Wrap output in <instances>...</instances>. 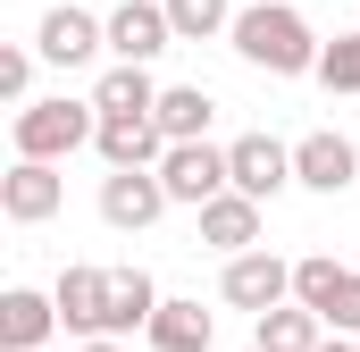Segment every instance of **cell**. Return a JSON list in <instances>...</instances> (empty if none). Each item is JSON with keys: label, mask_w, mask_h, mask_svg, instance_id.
<instances>
[{"label": "cell", "mask_w": 360, "mask_h": 352, "mask_svg": "<svg viewBox=\"0 0 360 352\" xmlns=\"http://www.w3.org/2000/svg\"><path fill=\"white\" fill-rule=\"evenodd\" d=\"M201 244H210V252H252V244H260V201L235 193V184L210 193V201H201Z\"/></svg>", "instance_id": "15"}, {"label": "cell", "mask_w": 360, "mask_h": 352, "mask_svg": "<svg viewBox=\"0 0 360 352\" xmlns=\"http://www.w3.org/2000/svg\"><path fill=\"white\" fill-rule=\"evenodd\" d=\"M34 51L51 59V68H84L92 51H109V17H84V8H42V25H34Z\"/></svg>", "instance_id": "11"}, {"label": "cell", "mask_w": 360, "mask_h": 352, "mask_svg": "<svg viewBox=\"0 0 360 352\" xmlns=\"http://www.w3.org/2000/svg\"><path fill=\"white\" fill-rule=\"evenodd\" d=\"M151 118H160V134H168V143H201V134H210V118H218V101H210L201 84H168Z\"/></svg>", "instance_id": "20"}, {"label": "cell", "mask_w": 360, "mask_h": 352, "mask_svg": "<svg viewBox=\"0 0 360 352\" xmlns=\"http://www.w3.org/2000/svg\"><path fill=\"white\" fill-rule=\"evenodd\" d=\"M59 201H68L59 160H17V168L0 176V210H8V227H42V218H59Z\"/></svg>", "instance_id": "8"}, {"label": "cell", "mask_w": 360, "mask_h": 352, "mask_svg": "<svg viewBox=\"0 0 360 352\" xmlns=\"http://www.w3.org/2000/svg\"><path fill=\"white\" fill-rule=\"evenodd\" d=\"M226 42H235V59L260 68V76H319V51H327V42L310 34L302 0H252V8H235Z\"/></svg>", "instance_id": "1"}, {"label": "cell", "mask_w": 360, "mask_h": 352, "mask_svg": "<svg viewBox=\"0 0 360 352\" xmlns=\"http://www.w3.org/2000/svg\"><path fill=\"white\" fill-rule=\"evenodd\" d=\"M218 294H226V310H276V302H293V260H276V252H226V277H218Z\"/></svg>", "instance_id": "4"}, {"label": "cell", "mask_w": 360, "mask_h": 352, "mask_svg": "<svg viewBox=\"0 0 360 352\" xmlns=\"http://www.w3.org/2000/svg\"><path fill=\"white\" fill-rule=\"evenodd\" d=\"M109 51L134 59V68H151L160 51H176V17H168V0H126V8H109Z\"/></svg>", "instance_id": "10"}, {"label": "cell", "mask_w": 360, "mask_h": 352, "mask_svg": "<svg viewBox=\"0 0 360 352\" xmlns=\"http://www.w3.org/2000/svg\"><path fill=\"white\" fill-rule=\"evenodd\" d=\"M92 151H101L109 168H160V160H168V134H160V118H101Z\"/></svg>", "instance_id": "14"}, {"label": "cell", "mask_w": 360, "mask_h": 352, "mask_svg": "<svg viewBox=\"0 0 360 352\" xmlns=\"http://www.w3.org/2000/svg\"><path fill=\"white\" fill-rule=\"evenodd\" d=\"M84 352H126V336H84Z\"/></svg>", "instance_id": "24"}, {"label": "cell", "mask_w": 360, "mask_h": 352, "mask_svg": "<svg viewBox=\"0 0 360 352\" xmlns=\"http://www.w3.org/2000/svg\"><path fill=\"white\" fill-rule=\"evenodd\" d=\"M92 109H101V118H151V109H160V84H151V68L117 59V68L92 84Z\"/></svg>", "instance_id": "18"}, {"label": "cell", "mask_w": 360, "mask_h": 352, "mask_svg": "<svg viewBox=\"0 0 360 352\" xmlns=\"http://www.w3.org/2000/svg\"><path fill=\"white\" fill-rule=\"evenodd\" d=\"M51 327H68L59 319V294H34V285H8L0 294V344L8 352H42Z\"/></svg>", "instance_id": "13"}, {"label": "cell", "mask_w": 360, "mask_h": 352, "mask_svg": "<svg viewBox=\"0 0 360 352\" xmlns=\"http://www.w3.org/2000/svg\"><path fill=\"white\" fill-rule=\"evenodd\" d=\"M101 134V109L92 101H17V160H68Z\"/></svg>", "instance_id": "2"}, {"label": "cell", "mask_w": 360, "mask_h": 352, "mask_svg": "<svg viewBox=\"0 0 360 352\" xmlns=\"http://www.w3.org/2000/svg\"><path fill=\"white\" fill-rule=\"evenodd\" d=\"M226 176H235V193L276 201V193L293 184V143H276V134H235V143H226Z\"/></svg>", "instance_id": "7"}, {"label": "cell", "mask_w": 360, "mask_h": 352, "mask_svg": "<svg viewBox=\"0 0 360 352\" xmlns=\"http://www.w3.org/2000/svg\"><path fill=\"white\" fill-rule=\"evenodd\" d=\"M252 352H260V344H252Z\"/></svg>", "instance_id": "26"}, {"label": "cell", "mask_w": 360, "mask_h": 352, "mask_svg": "<svg viewBox=\"0 0 360 352\" xmlns=\"http://www.w3.org/2000/svg\"><path fill=\"white\" fill-rule=\"evenodd\" d=\"M25 84H34V51H0V92L25 101Z\"/></svg>", "instance_id": "23"}, {"label": "cell", "mask_w": 360, "mask_h": 352, "mask_svg": "<svg viewBox=\"0 0 360 352\" xmlns=\"http://www.w3.org/2000/svg\"><path fill=\"white\" fill-rule=\"evenodd\" d=\"M151 310H160V285L143 268H109V327L101 336H134V327H151Z\"/></svg>", "instance_id": "19"}, {"label": "cell", "mask_w": 360, "mask_h": 352, "mask_svg": "<svg viewBox=\"0 0 360 352\" xmlns=\"http://www.w3.org/2000/svg\"><path fill=\"white\" fill-rule=\"evenodd\" d=\"M293 302H310L335 336H360V268L327 260V252H310V260H293Z\"/></svg>", "instance_id": "3"}, {"label": "cell", "mask_w": 360, "mask_h": 352, "mask_svg": "<svg viewBox=\"0 0 360 352\" xmlns=\"http://www.w3.org/2000/svg\"><path fill=\"white\" fill-rule=\"evenodd\" d=\"M168 17H176V42H210V34H226V25H235V8H226V0H168Z\"/></svg>", "instance_id": "21"}, {"label": "cell", "mask_w": 360, "mask_h": 352, "mask_svg": "<svg viewBox=\"0 0 360 352\" xmlns=\"http://www.w3.org/2000/svg\"><path fill=\"white\" fill-rule=\"evenodd\" d=\"M352 176H360V143L352 134H335V126H319V134H302L293 143V184L302 193H352Z\"/></svg>", "instance_id": "5"}, {"label": "cell", "mask_w": 360, "mask_h": 352, "mask_svg": "<svg viewBox=\"0 0 360 352\" xmlns=\"http://www.w3.org/2000/svg\"><path fill=\"white\" fill-rule=\"evenodd\" d=\"M319 352H352V344H319Z\"/></svg>", "instance_id": "25"}, {"label": "cell", "mask_w": 360, "mask_h": 352, "mask_svg": "<svg viewBox=\"0 0 360 352\" xmlns=\"http://www.w3.org/2000/svg\"><path fill=\"white\" fill-rule=\"evenodd\" d=\"M252 344L260 352H319L327 344V319H319L310 302H276V310L252 319Z\"/></svg>", "instance_id": "17"}, {"label": "cell", "mask_w": 360, "mask_h": 352, "mask_svg": "<svg viewBox=\"0 0 360 352\" xmlns=\"http://www.w3.org/2000/svg\"><path fill=\"white\" fill-rule=\"evenodd\" d=\"M319 84L327 92H360V34H335L319 51Z\"/></svg>", "instance_id": "22"}, {"label": "cell", "mask_w": 360, "mask_h": 352, "mask_svg": "<svg viewBox=\"0 0 360 352\" xmlns=\"http://www.w3.org/2000/svg\"><path fill=\"white\" fill-rule=\"evenodd\" d=\"M160 210H168V184H160V168H109V176H101V218H109L117 235H143Z\"/></svg>", "instance_id": "9"}, {"label": "cell", "mask_w": 360, "mask_h": 352, "mask_svg": "<svg viewBox=\"0 0 360 352\" xmlns=\"http://www.w3.org/2000/svg\"><path fill=\"white\" fill-rule=\"evenodd\" d=\"M143 344H151V352H210V344H218V319H210L201 302H168V294H160Z\"/></svg>", "instance_id": "16"}, {"label": "cell", "mask_w": 360, "mask_h": 352, "mask_svg": "<svg viewBox=\"0 0 360 352\" xmlns=\"http://www.w3.org/2000/svg\"><path fill=\"white\" fill-rule=\"evenodd\" d=\"M51 294H59V319H68V336H101V327H109V268L68 260Z\"/></svg>", "instance_id": "12"}, {"label": "cell", "mask_w": 360, "mask_h": 352, "mask_svg": "<svg viewBox=\"0 0 360 352\" xmlns=\"http://www.w3.org/2000/svg\"><path fill=\"white\" fill-rule=\"evenodd\" d=\"M160 184H168V201L201 210V201H210V193H226L235 176H226V151L201 134V143H168V160H160Z\"/></svg>", "instance_id": "6"}]
</instances>
